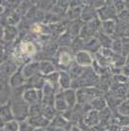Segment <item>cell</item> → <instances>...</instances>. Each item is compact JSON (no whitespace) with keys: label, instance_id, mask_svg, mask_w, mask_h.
Masks as SVG:
<instances>
[{"label":"cell","instance_id":"obj_3","mask_svg":"<svg viewBox=\"0 0 129 131\" xmlns=\"http://www.w3.org/2000/svg\"><path fill=\"white\" fill-rule=\"evenodd\" d=\"M9 85L11 87V89H16V88H19V87L24 86L25 83V78L22 75L21 72V68L19 70L16 71V73H14L11 77L8 79Z\"/></svg>","mask_w":129,"mask_h":131},{"label":"cell","instance_id":"obj_14","mask_svg":"<svg viewBox=\"0 0 129 131\" xmlns=\"http://www.w3.org/2000/svg\"><path fill=\"white\" fill-rule=\"evenodd\" d=\"M67 107H68L67 103L64 102V101H63V100H57L56 101V108L58 110H61V111L66 110Z\"/></svg>","mask_w":129,"mask_h":131},{"label":"cell","instance_id":"obj_6","mask_svg":"<svg viewBox=\"0 0 129 131\" xmlns=\"http://www.w3.org/2000/svg\"><path fill=\"white\" fill-rule=\"evenodd\" d=\"M36 53V47L33 42L31 41H23L19 45V48H18V52L17 54H19L22 58H24V55L26 56H32Z\"/></svg>","mask_w":129,"mask_h":131},{"label":"cell","instance_id":"obj_16","mask_svg":"<svg viewBox=\"0 0 129 131\" xmlns=\"http://www.w3.org/2000/svg\"><path fill=\"white\" fill-rule=\"evenodd\" d=\"M5 10H6V8L4 7V5L0 4V15H2L5 12Z\"/></svg>","mask_w":129,"mask_h":131},{"label":"cell","instance_id":"obj_2","mask_svg":"<svg viewBox=\"0 0 129 131\" xmlns=\"http://www.w3.org/2000/svg\"><path fill=\"white\" fill-rule=\"evenodd\" d=\"M21 67L18 66L15 59H6L2 64H0V75L1 77L9 78L14 73H16Z\"/></svg>","mask_w":129,"mask_h":131},{"label":"cell","instance_id":"obj_4","mask_svg":"<svg viewBox=\"0 0 129 131\" xmlns=\"http://www.w3.org/2000/svg\"><path fill=\"white\" fill-rule=\"evenodd\" d=\"M17 37H18V29L16 26L7 25L3 29V41L7 42H12L16 41Z\"/></svg>","mask_w":129,"mask_h":131},{"label":"cell","instance_id":"obj_15","mask_svg":"<svg viewBox=\"0 0 129 131\" xmlns=\"http://www.w3.org/2000/svg\"><path fill=\"white\" fill-rule=\"evenodd\" d=\"M5 49L3 48V46L0 43V64H2L5 61Z\"/></svg>","mask_w":129,"mask_h":131},{"label":"cell","instance_id":"obj_7","mask_svg":"<svg viewBox=\"0 0 129 131\" xmlns=\"http://www.w3.org/2000/svg\"><path fill=\"white\" fill-rule=\"evenodd\" d=\"M38 66L39 65L36 63H29V64L23 65L21 67V72H22V75L25 78V80L30 79L35 75V73L38 71V69L40 68Z\"/></svg>","mask_w":129,"mask_h":131},{"label":"cell","instance_id":"obj_1","mask_svg":"<svg viewBox=\"0 0 129 131\" xmlns=\"http://www.w3.org/2000/svg\"><path fill=\"white\" fill-rule=\"evenodd\" d=\"M10 107L13 113L14 119L17 122H24L29 115V104L25 102L22 97H12Z\"/></svg>","mask_w":129,"mask_h":131},{"label":"cell","instance_id":"obj_17","mask_svg":"<svg viewBox=\"0 0 129 131\" xmlns=\"http://www.w3.org/2000/svg\"><path fill=\"white\" fill-rule=\"evenodd\" d=\"M0 77H1V75H0Z\"/></svg>","mask_w":129,"mask_h":131},{"label":"cell","instance_id":"obj_12","mask_svg":"<svg viewBox=\"0 0 129 131\" xmlns=\"http://www.w3.org/2000/svg\"><path fill=\"white\" fill-rule=\"evenodd\" d=\"M19 131H34V127L31 126L27 122H21L19 123Z\"/></svg>","mask_w":129,"mask_h":131},{"label":"cell","instance_id":"obj_8","mask_svg":"<svg viewBox=\"0 0 129 131\" xmlns=\"http://www.w3.org/2000/svg\"><path fill=\"white\" fill-rule=\"evenodd\" d=\"M14 117H13V113L11 110V107L9 104H2L0 106V121L3 123H8L10 121H13Z\"/></svg>","mask_w":129,"mask_h":131},{"label":"cell","instance_id":"obj_5","mask_svg":"<svg viewBox=\"0 0 129 131\" xmlns=\"http://www.w3.org/2000/svg\"><path fill=\"white\" fill-rule=\"evenodd\" d=\"M22 98L24 99L25 102L28 104H37L40 100V97L39 96V92L36 89H26L22 94Z\"/></svg>","mask_w":129,"mask_h":131},{"label":"cell","instance_id":"obj_11","mask_svg":"<svg viewBox=\"0 0 129 131\" xmlns=\"http://www.w3.org/2000/svg\"><path fill=\"white\" fill-rule=\"evenodd\" d=\"M2 129L4 131H19V123L16 119L4 123Z\"/></svg>","mask_w":129,"mask_h":131},{"label":"cell","instance_id":"obj_10","mask_svg":"<svg viewBox=\"0 0 129 131\" xmlns=\"http://www.w3.org/2000/svg\"><path fill=\"white\" fill-rule=\"evenodd\" d=\"M76 61L82 66H88L92 64V58L87 52H79L76 56Z\"/></svg>","mask_w":129,"mask_h":131},{"label":"cell","instance_id":"obj_13","mask_svg":"<svg viewBox=\"0 0 129 131\" xmlns=\"http://www.w3.org/2000/svg\"><path fill=\"white\" fill-rule=\"evenodd\" d=\"M60 62H61V64H63V65H64V66L69 65V63H70V56H69V54L64 52V53L61 55Z\"/></svg>","mask_w":129,"mask_h":131},{"label":"cell","instance_id":"obj_9","mask_svg":"<svg viewBox=\"0 0 129 131\" xmlns=\"http://www.w3.org/2000/svg\"><path fill=\"white\" fill-rule=\"evenodd\" d=\"M27 123L33 127H39V126H44L46 123H48V122H46V119L40 117L39 116H34V117H30L27 121Z\"/></svg>","mask_w":129,"mask_h":131}]
</instances>
